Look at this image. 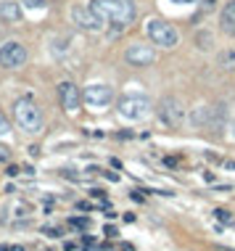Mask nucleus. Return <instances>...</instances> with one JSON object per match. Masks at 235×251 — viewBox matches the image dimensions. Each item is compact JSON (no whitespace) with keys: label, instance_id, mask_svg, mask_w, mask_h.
Segmentation results:
<instances>
[{"label":"nucleus","instance_id":"9b49d317","mask_svg":"<svg viewBox=\"0 0 235 251\" xmlns=\"http://www.w3.org/2000/svg\"><path fill=\"white\" fill-rule=\"evenodd\" d=\"M0 19H3L5 24H16L19 19H21L19 3H14V0H3V3H0Z\"/></svg>","mask_w":235,"mask_h":251},{"label":"nucleus","instance_id":"412c9836","mask_svg":"<svg viewBox=\"0 0 235 251\" xmlns=\"http://www.w3.org/2000/svg\"><path fill=\"white\" fill-rule=\"evenodd\" d=\"M43 233H48V235H58V230H56V228H43Z\"/></svg>","mask_w":235,"mask_h":251},{"label":"nucleus","instance_id":"423d86ee","mask_svg":"<svg viewBox=\"0 0 235 251\" xmlns=\"http://www.w3.org/2000/svg\"><path fill=\"white\" fill-rule=\"evenodd\" d=\"M159 119H161V125H167V127H182L188 119L185 106H182L177 98H164L159 106Z\"/></svg>","mask_w":235,"mask_h":251},{"label":"nucleus","instance_id":"4be33fe9","mask_svg":"<svg viewBox=\"0 0 235 251\" xmlns=\"http://www.w3.org/2000/svg\"><path fill=\"white\" fill-rule=\"evenodd\" d=\"M174 5H185V3H195V0H172Z\"/></svg>","mask_w":235,"mask_h":251},{"label":"nucleus","instance_id":"0eeeda50","mask_svg":"<svg viewBox=\"0 0 235 251\" xmlns=\"http://www.w3.org/2000/svg\"><path fill=\"white\" fill-rule=\"evenodd\" d=\"M27 63V48L19 40H8L0 45V66L3 69H16Z\"/></svg>","mask_w":235,"mask_h":251},{"label":"nucleus","instance_id":"dca6fc26","mask_svg":"<svg viewBox=\"0 0 235 251\" xmlns=\"http://www.w3.org/2000/svg\"><path fill=\"white\" fill-rule=\"evenodd\" d=\"M8 159H11V148L0 143V164H5V162H8Z\"/></svg>","mask_w":235,"mask_h":251},{"label":"nucleus","instance_id":"f3484780","mask_svg":"<svg viewBox=\"0 0 235 251\" xmlns=\"http://www.w3.org/2000/svg\"><path fill=\"white\" fill-rule=\"evenodd\" d=\"M87 225H90V220H87V217H82V220H80V217H74V220H71V228H87Z\"/></svg>","mask_w":235,"mask_h":251},{"label":"nucleus","instance_id":"ddd939ff","mask_svg":"<svg viewBox=\"0 0 235 251\" xmlns=\"http://www.w3.org/2000/svg\"><path fill=\"white\" fill-rule=\"evenodd\" d=\"M219 66L222 69H235V50H225L219 56Z\"/></svg>","mask_w":235,"mask_h":251},{"label":"nucleus","instance_id":"6ab92c4d","mask_svg":"<svg viewBox=\"0 0 235 251\" xmlns=\"http://www.w3.org/2000/svg\"><path fill=\"white\" fill-rule=\"evenodd\" d=\"M201 8H204V11H212V8H214V0H201Z\"/></svg>","mask_w":235,"mask_h":251},{"label":"nucleus","instance_id":"20e7f679","mask_svg":"<svg viewBox=\"0 0 235 251\" xmlns=\"http://www.w3.org/2000/svg\"><path fill=\"white\" fill-rule=\"evenodd\" d=\"M151 114V104L146 95H125L119 101V117H125L127 122H140Z\"/></svg>","mask_w":235,"mask_h":251},{"label":"nucleus","instance_id":"f03ea898","mask_svg":"<svg viewBox=\"0 0 235 251\" xmlns=\"http://www.w3.org/2000/svg\"><path fill=\"white\" fill-rule=\"evenodd\" d=\"M14 117L19 122V127H21L24 132H40L43 130V111L40 106L35 104L32 98H19L14 104Z\"/></svg>","mask_w":235,"mask_h":251},{"label":"nucleus","instance_id":"f8f14e48","mask_svg":"<svg viewBox=\"0 0 235 251\" xmlns=\"http://www.w3.org/2000/svg\"><path fill=\"white\" fill-rule=\"evenodd\" d=\"M219 24L225 32H230V35H235V0H230V3L222 8L219 14Z\"/></svg>","mask_w":235,"mask_h":251},{"label":"nucleus","instance_id":"f257e3e1","mask_svg":"<svg viewBox=\"0 0 235 251\" xmlns=\"http://www.w3.org/2000/svg\"><path fill=\"white\" fill-rule=\"evenodd\" d=\"M90 8L103 24H114L119 29L129 27L135 21V14H138L129 0H93Z\"/></svg>","mask_w":235,"mask_h":251},{"label":"nucleus","instance_id":"a211bd4d","mask_svg":"<svg viewBox=\"0 0 235 251\" xmlns=\"http://www.w3.org/2000/svg\"><path fill=\"white\" fill-rule=\"evenodd\" d=\"M214 214H217V220H219V222H230V220H233V217H230V211H225V209H217Z\"/></svg>","mask_w":235,"mask_h":251},{"label":"nucleus","instance_id":"4468645a","mask_svg":"<svg viewBox=\"0 0 235 251\" xmlns=\"http://www.w3.org/2000/svg\"><path fill=\"white\" fill-rule=\"evenodd\" d=\"M21 5L29 11H43L45 5H48V0H21Z\"/></svg>","mask_w":235,"mask_h":251},{"label":"nucleus","instance_id":"aec40b11","mask_svg":"<svg viewBox=\"0 0 235 251\" xmlns=\"http://www.w3.org/2000/svg\"><path fill=\"white\" fill-rule=\"evenodd\" d=\"M106 177L111 180V183H116V180H119V175H116V172H106Z\"/></svg>","mask_w":235,"mask_h":251},{"label":"nucleus","instance_id":"1a4fd4ad","mask_svg":"<svg viewBox=\"0 0 235 251\" xmlns=\"http://www.w3.org/2000/svg\"><path fill=\"white\" fill-rule=\"evenodd\" d=\"M58 101H61V108L69 114H74L82 104V90L74 85V82H61L58 85Z\"/></svg>","mask_w":235,"mask_h":251},{"label":"nucleus","instance_id":"6e6552de","mask_svg":"<svg viewBox=\"0 0 235 251\" xmlns=\"http://www.w3.org/2000/svg\"><path fill=\"white\" fill-rule=\"evenodd\" d=\"M125 61L132 63V66H151V63L156 61V50H153V45L135 42L125 50Z\"/></svg>","mask_w":235,"mask_h":251},{"label":"nucleus","instance_id":"7ed1b4c3","mask_svg":"<svg viewBox=\"0 0 235 251\" xmlns=\"http://www.w3.org/2000/svg\"><path fill=\"white\" fill-rule=\"evenodd\" d=\"M146 32H148V40L153 45H159V48H174V45L180 42L177 29L169 21H164V19H151V21L146 24Z\"/></svg>","mask_w":235,"mask_h":251},{"label":"nucleus","instance_id":"39448f33","mask_svg":"<svg viewBox=\"0 0 235 251\" xmlns=\"http://www.w3.org/2000/svg\"><path fill=\"white\" fill-rule=\"evenodd\" d=\"M82 104L93 111H103L114 104V87L108 85H87L82 90Z\"/></svg>","mask_w":235,"mask_h":251},{"label":"nucleus","instance_id":"2eb2a0df","mask_svg":"<svg viewBox=\"0 0 235 251\" xmlns=\"http://www.w3.org/2000/svg\"><path fill=\"white\" fill-rule=\"evenodd\" d=\"M5 135H11V122L3 111H0V138H5Z\"/></svg>","mask_w":235,"mask_h":251},{"label":"nucleus","instance_id":"5701e85b","mask_svg":"<svg viewBox=\"0 0 235 251\" xmlns=\"http://www.w3.org/2000/svg\"><path fill=\"white\" fill-rule=\"evenodd\" d=\"M230 130H233V135H235V119L230 122Z\"/></svg>","mask_w":235,"mask_h":251},{"label":"nucleus","instance_id":"9d476101","mask_svg":"<svg viewBox=\"0 0 235 251\" xmlns=\"http://www.w3.org/2000/svg\"><path fill=\"white\" fill-rule=\"evenodd\" d=\"M71 21L77 24V27L80 29H85V32H98L101 29V19H98L95 14H93V8H82V5H74V8H71Z\"/></svg>","mask_w":235,"mask_h":251}]
</instances>
